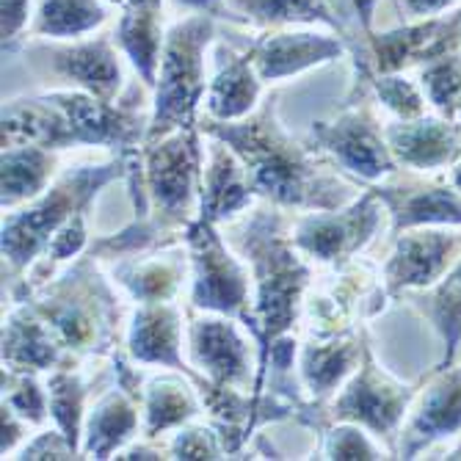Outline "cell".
<instances>
[{
  "label": "cell",
  "mask_w": 461,
  "mask_h": 461,
  "mask_svg": "<svg viewBox=\"0 0 461 461\" xmlns=\"http://www.w3.org/2000/svg\"><path fill=\"white\" fill-rule=\"evenodd\" d=\"M211 133L232 144V152L243 160L251 191L285 204L323 207V211H338L346 202V188L323 175L310 152L293 144L276 128L268 111L240 124L211 122Z\"/></svg>",
  "instance_id": "1"
},
{
  "label": "cell",
  "mask_w": 461,
  "mask_h": 461,
  "mask_svg": "<svg viewBox=\"0 0 461 461\" xmlns=\"http://www.w3.org/2000/svg\"><path fill=\"white\" fill-rule=\"evenodd\" d=\"M216 33L211 14H191L166 31L149 139L185 128L204 95V50Z\"/></svg>",
  "instance_id": "2"
},
{
  "label": "cell",
  "mask_w": 461,
  "mask_h": 461,
  "mask_svg": "<svg viewBox=\"0 0 461 461\" xmlns=\"http://www.w3.org/2000/svg\"><path fill=\"white\" fill-rule=\"evenodd\" d=\"M243 240L246 251H251L258 274V312L263 323V338L266 343H276L282 334L296 321L302 290L310 279V271L302 266V260L287 249V243L279 238L268 216H260L246 232ZM268 357V348H266Z\"/></svg>",
  "instance_id": "3"
},
{
  "label": "cell",
  "mask_w": 461,
  "mask_h": 461,
  "mask_svg": "<svg viewBox=\"0 0 461 461\" xmlns=\"http://www.w3.org/2000/svg\"><path fill=\"white\" fill-rule=\"evenodd\" d=\"M119 169L116 166H86L75 175H67L45 199H39L31 211L12 216L4 224V255L12 266L23 268L36 258L41 246H48L50 238L86 207L89 196L105 185Z\"/></svg>",
  "instance_id": "4"
},
{
  "label": "cell",
  "mask_w": 461,
  "mask_h": 461,
  "mask_svg": "<svg viewBox=\"0 0 461 461\" xmlns=\"http://www.w3.org/2000/svg\"><path fill=\"white\" fill-rule=\"evenodd\" d=\"M188 243H191V258L196 268L194 282V304L219 310V312H243L246 307V276L238 268V263L227 255L219 235L213 232L211 221L199 219L188 227Z\"/></svg>",
  "instance_id": "5"
},
{
  "label": "cell",
  "mask_w": 461,
  "mask_h": 461,
  "mask_svg": "<svg viewBox=\"0 0 461 461\" xmlns=\"http://www.w3.org/2000/svg\"><path fill=\"white\" fill-rule=\"evenodd\" d=\"M199 149L188 131L163 139L147 149V185L166 219H185L194 199Z\"/></svg>",
  "instance_id": "6"
},
{
  "label": "cell",
  "mask_w": 461,
  "mask_h": 461,
  "mask_svg": "<svg viewBox=\"0 0 461 461\" xmlns=\"http://www.w3.org/2000/svg\"><path fill=\"white\" fill-rule=\"evenodd\" d=\"M379 191H370L365 199H359L351 211L346 213H326V216H310L302 221L296 232V243L307 249L310 255L318 260H338L348 258L351 251H357L379 224Z\"/></svg>",
  "instance_id": "7"
},
{
  "label": "cell",
  "mask_w": 461,
  "mask_h": 461,
  "mask_svg": "<svg viewBox=\"0 0 461 461\" xmlns=\"http://www.w3.org/2000/svg\"><path fill=\"white\" fill-rule=\"evenodd\" d=\"M409 395H411L409 390L384 379L379 367L367 359L362 373L343 393V398L334 403L331 414L338 417V420H357L379 434H390L395 423L401 420Z\"/></svg>",
  "instance_id": "8"
},
{
  "label": "cell",
  "mask_w": 461,
  "mask_h": 461,
  "mask_svg": "<svg viewBox=\"0 0 461 461\" xmlns=\"http://www.w3.org/2000/svg\"><path fill=\"white\" fill-rule=\"evenodd\" d=\"M340 56H343V45L338 39H331L329 33H310V31L271 33L251 48V61H255L260 80H282Z\"/></svg>",
  "instance_id": "9"
},
{
  "label": "cell",
  "mask_w": 461,
  "mask_h": 461,
  "mask_svg": "<svg viewBox=\"0 0 461 461\" xmlns=\"http://www.w3.org/2000/svg\"><path fill=\"white\" fill-rule=\"evenodd\" d=\"M312 133L326 149L340 158L346 169L357 172L365 180H375L393 172V160L387 147L382 144V136L375 133L373 122L359 111H351L331 124H318Z\"/></svg>",
  "instance_id": "10"
},
{
  "label": "cell",
  "mask_w": 461,
  "mask_h": 461,
  "mask_svg": "<svg viewBox=\"0 0 461 461\" xmlns=\"http://www.w3.org/2000/svg\"><path fill=\"white\" fill-rule=\"evenodd\" d=\"M45 53L53 72L77 83L83 92H89L105 103H113L122 86V67L111 39L100 36L89 41H75V45L67 48H48Z\"/></svg>",
  "instance_id": "11"
},
{
  "label": "cell",
  "mask_w": 461,
  "mask_h": 461,
  "mask_svg": "<svg viewBox=\"0 0 461 461\" xmlns=\"http://www.w3.org/2000/svg\"><path fill=\"white\" fill-rule=\"evenodd\" d=\"M191 351L213 387H240L249 375V351L240 334L227 321H196L191 329Z\"/></svg>",
  "instance_id": "12"
},
{
  "label": "cell",
  "mask_w": 461,
  "mask_h": 461,
  "mask_svg": "<svg viewBox=\"0 0 461 461\" xmlns=\"http://www.w3.org/2000/svg\"><path fill=\"white\" fill-rule=\"evenodd\" d=\"M456 243L458 240L445 232H411L401 238L395 258L387 266L390 290L434 282L450 266Z\"/></svg>",
  "instance_id": "13"
},
{
  "label": "cell",
  "mask_w": 461,
  "mask_h": 461,
  "mask_svg": "<svg viewBox=\"0 0 461 461\" xmlns=\"http://www.w3.org/2000/svg\"><path fill=\"white\" fill-rule=\"evenodd\" d=\"M458 429H461V370L445 375L439 384H434L426 393L420 411H417L409 431L403 434L401 453L406 458H411L429 442L450 437Z\"/></svg>",
  "instance_id": "14"
},
{
  "label": "cell",
  "mask_w": 461,
  "mask_h": 461,
  "mask_svg": "<svg viewBox=\"0 0 461 461\" xmlns=\"http://www.w3.org/2000/svg\"><path fill=\"white\" fill-rule=\"evenodd\" d=\"M243 166L238 163L235 152H227L224 147H213L207 175L202 180V219L219 221L230 213H238L251 199V185L243 180Z\"/></svg>",
  "instance_id": "15"
},
{
  "label": "cell",
  "mask_w": 461,
  "mask_h": 461,
  "mask_svg": "<svg viewBox=\"0 0 461 461\" xmlns=\"http://www.w3.org/2000/svg\"><path fill=\"white\" fill-rule=\"evenodd\" d=\"M131 348L141 362H160L183 367L180 359V318L177 310L166 302L147 304L131 329Z\"/></svg>",
  "instance_id": "16"
},
{
  "label": "cell",
  "mask_w": 461,
  "mask_h": 461,
  "mask_svg": "<svg viewBox=\"0 0 461 461\" xmlns=\"http://www.w3.org/2000/svg\"><path fill=\"white\" fill-rule=\"evenodd\" d=\"M163 28H160V9L152 6H131L124 9L116 25V41L128 53L147 86L158 80L160 53H163Z\"/></svg>",
  "instance_id": "17"
},
{
  "label": "cell",
  "mask_w": 461,
  "mask_h": 461,
  "mask_svg": "<svg viewBox=\"0 0 461 461\" xmlns=\"http://www.w3.org/2000/svg\"><path fill=\"white\" fill-rule=\"evenodd\" d=\"M260 97V75L251 61V50L232 56L211 83L207 92V111L216 119H238L255 108Z\"/></svg>",
  "instance_id": "18"
},
{
  "label": "cell",
  "mask_w": 461,
  "mask_h": 461,
  "mask_svg": "<svg viewBox=\"0 0 461 461\" xmlns=\"http://www.w3.org/2000/svg\"><path fill=\"white\" fill-rule=\"evenodd\" d=\"M390 147L401 155V160L411 166H439L453 158L458 147V133L445 122L420 119L414 124H398L387 131Z\"/></svg>",
  "instance_id": "19"
},
{
  "label": "cell",
  "mask_w": 461,
  "mask_h": 461,
  "mask_svg": "<svg viewBox=\"0 0 461 461\" xmlns=\"http://www.w3.org/2000/svg\"><path fill=\"white\" fill-rule=\"evenodd\" d=\"M382 199H387L395 211V230L411 224H461V199L450 188H417L395 196L382 188Z\"/></svg>",
  "instance_id": "20"
},
{
  "label": "cell",
  "mask_w": 461,
  "mask_h": 461,
  "mask_svg": "<svg viewBox=\"0 0 461 461\" xmlns=\"http://www.w3.org/2000/svg\"><path fill=\"white\" fill-rule=\"evenodd\" d=\"M108 12L103 0H39L36 20L31 23L33 36L77 39L105 23Z\"/></svg>",
  "instance_id": "21"
},
{
  "label": "cell",
  "mask_w": 461,
  "mask_h": 461,
  "mask_svg": "<svg viewBox=\"0 0 461 461\" xmlns=\"http://www.w3.org/2000/svg\"><path fill=\"white\" fill-rule=\"evenodd\" d=\"M227 6L240 20H251L258 25H329L343 28V23L331 14L329 0H227Z\"/></svg>",
  "instance_id": "22"
},
{
  "label": "cell",
  "mask_w": 461,
  "mask_h": 461,
  "mask_svg": "<svg viewBox=\"0 0 461 461\" xmlns=\"http://www.w3.org/2000/svg\"><path fill=\"white\" fill-rule=\"evenodd\" d=\"M4 362L12 370L50 367L59 362V343L48 326L28 315H14L4 331Z\"/></svg>",
  "instance_id": "23"
},
{
  "label": "cell",
  "mask_w": 461,
  "mask_h": 461,
  "mask_svg": "<svg viewBox=\"0 0 461 461\" xmlns=\"http://www.w3.org/2000/svg\"><path fill=\"white\" fill-rule=\"evenodd\" d=\"M53 172V158L45 147H9L4 149V207L17 204L45 188Z\"/></svg>",
  "instance_id": "24"
},
{
  "label": "cell",
  "mask_w": 461,
  "mask_h": 461,
  "mask_svg": "<svg viewBox=\"0 0 461 461\" xmlns=\"http://www.w3.org/2000/svg\"><path fill=\"white\" fill-rule=\"evenodd\" d=\"M136 423H139V417H136L133 403L119 393H111L92 411L86 453L95 458H108L116 447H122L131 439V434L136 431Z\"/></svg>",
  "instance_id": "25"
},
{
  "label": "cell",
  "mask_w": 461,
  "mask_h": 461,
  "mask_svg": "<svg viewBox=\"0 0 461 461\" xmlns=\"http://www.w3.org/2000/svg\"><path fill=\"white\" fill-rule=\"evenodd\" d=\"M357 359V343L340 338L329 346H307L302 357V373L304 382L315 395H329L334 387L343 382V375L351 370Z\"/></svg>",
  "instance_id": "26"
},
{
  "label": "cell",
  "mask_w": 461,
  "mask_h": 461,
  "mask_svg": "<svg viewBox=\"0 0 461 461\" xmlns=\"http://www.w3.org/2000/svg\"><path fill=\"white\" fill-rule=\"evenodd\" d=\"M196 411V401L188 384L177 379H155L147 390V434L166 431Z\"/></svg>",
  "instance_id": "27"
},
{
  "label": "cell",
  "mask_w": 461,
  "mask_h": 461,
  "mask_svg": "<svg viewBox=\"0 0 461 461\" xmlns=\"http://www.w3.org/2000/svg\"><path fill=\"white\" fill-rule=\"evenodd\" d=\"M122 282L131 287V293L136 299H141L144 304H155V302H166L177 290L180 285V266L177 263H144V266H124L122 271Z\"/></svg>",
  "instance_id": "28"
},
{
  "label": "cell",
  "mask_w": 461,
  "mask_h": 461,
  "mask_svg": "<svg viewBox=\"0 0 461 461\" xmlns=\"http://www.w3.org/2000/svg\"><path fill=\"white\" fill-rule=\"evenodd\" d=\"M431 318L437 323V329L442 331L447 354H445V365L453 359L458 340H461V263L453 268V274L439 285V290L431 299Z\"/></svg>",
  "instance_id": "29"
},
{
  "label": "cell",
  "mask_w": 461,
  "mask_h": 461,
  "mask_svg": "<svg viewBox=\"0 0 461 461\" xmlns=\"http://www.w3.org/2000/svg\"><path fill=\"white\" fill-rule=\"evenodd\" d=\"M50 411L56 423L61 426V434L69 439L72 447H77L80 434V414H83V384L72 373H56L50 379Z\"/></svg>",
  "instance_id": "30"
},
{
  "label": "cell",
  "mask_w": 461,
  "mask_h": 461,
  "mask_svg": "<svg viewBox=\"0 0 461 461\" xmlns=\"http://www.w3.org/2000/svg\"><path fill=\"white\" fill-rule=\"evenodd\" d=\"M423 89L429 92V100L442 108L447 116H453L461 105V64L456 56L434 59V64L423 72Z\"/></svg>",
  "instance_id": "31"
},
{
  "label": "cell",
  "mask_w": 461,
  "mask_h": 461,
  "mask_svg": "<svg viewBox=\"0 0 461 461\" xmlns=\"http://www.w3.org/2000/svg\"><path fill=\"white\" fill-rule=\"evenodd\" d=\"M375 89H379V97L403 119L423 113V97L414 92V86L409 80L384 75V77H379V83H375Z\"/></svg>",
  "instance_id": "32"
},
{
  "label": "cell",
  "mask_w": 461,
  "mask_h": 461,
  "mask_svg": "<svg viewBox=\"0 0 461 461\" xmlns=\"http://www.w3.org/2000/svg\"><path fill=\"white\" fill-rule=\"evenodd\" d=\"M326 453L329 458H379V450H375L365 439V434H359L357 429L331 431L326 439Z\"/></svg>",
  "instance_id": "33"
},
{
  "label": "cell",
  "mask_w": 461,
  "mask_h": 461,
  "mask_svg": "<svg viewBox=\"0 0 461 461\" xmlns=\"http://www.w3.org/2000/svg\"><path fill=\"white\" fill-rule=\"evenodd\" d=\"M221 442L213 431L207 429H188L183 434H177L175 439V456L177 458H219L221 453Z\"/></svg>",
  "instance_id": "34"
},
{
  "label": "cell",
  "mask_w": 461,
  "mask_h": 461,
  "mask_svg": "<svg viewBox=\"0 0 461 461\" xmlns=\"http://www.w3.org/2000/svg\"><path fill=\"white\" fill-rule=\"evenodd\" d=\"M9 406L28 417L31 423H41L45 420V395H41V390L36 387V382L31 379V375H23L17 390L9 393Z\"/></svg>",
  "instance_id": "35"
},
{
  "label": "cell",
  "mask_w": 461,
  "mask_h": 461,
  "mask_svg": "<svg viewBox=\"0 0 461 461\" xmlns=\"http://www.w3.org/2000/svg\"><path fill=\"white\" fill-rule=\"evenodd\" d=\"M83 240H86V230H83V211H80V213H75V216L53 235V240L48 243L50 258L67 260V258L77 255L80 246H83Z\"/></svg>",
  "instance_id": "36"
},
{
  "label": "cell",
  "mask_w": 461,
  "mask_h": 461,
  "mask_svg": "<svg viewBox=\"0 0 461 461\" xmlns=\"http://www.w3.org/2000/svg\"><path fill=\"white\" fill-rule=\"evenodd\" d=\"M69 453H75L69 439L64 434L48 431V434H39V439L25 447L23 458H69Z\"/></svg>",
  "instance_id": "37"
},
{
  "label": "cell",
  "mask_w": 461,
  "mask_h": 461,
  "mask_svg": "<svg viewBox=\"0 0 461 461\" xmlns=\"http://www.w3.org/2000/svg\"><path fill=\"white\" fill-rule=\"evenodd\" d=\"M31 0H4V48L12 45L23 25L28 23Z\"/></svg>",
  "instance_id": "38"
},
{
  "label": "cell",
  "mask_w": 461,
  "mask_h": 461,
  "mask_svg": "<svg viewBox=\"0 0 461 461\" xmlns=\"http://www.w3.org/2000/svg\"><path fill=\"white\" fill-rule=\"evenodd\" d=\"M177 9H188L196 14H211V17H230L224 14V4L221 0H172Z\"/></svg>",
  "instance_id": "39"
},
{
  "label": "cell",
  "mask_w": 461,
  "mask_h": 461,
  "mask_svg": "<svg viewBox=\"0 0 461 461\" xmlns=\"http://www.w3.org/2000/svg\"><path fill=\"white\" fill-rule=\"evenodd\" d=\"M14 409L4 403V453H9L20 439V426L14 423Z\"/></svg>",
  "instance_id": "40"
},
{
  "label": "cell",
  "mask_w": 461,
  "mask_h": 461,
  "mask_svg": "<svg viewBox=\"0 0 461 461\" xmlns=\"http://www.w3.org/2000/svg\"><path fill=\"white\" fill-rule=\"evenodd\" d=\"M453 0H406V9L411 12V14H437V12H442L445 6H450Z\"/></svg>",
  "instance_id": "41"
},
{
  "label": "cell",
  "mask_w": 461,
  "mask_h": 461,
  "mask_svg": "<svg viewBox=\"0 0 461 461\" xmlns=\"http://www.w3.org/2000/svg\"><path fill=\"white\" fill-rule=\"evenodd\" d=\"M351 4H354V9L359 12V17H362V25H365V28H370L373 9H375V0H351Z\"/></svg>",
  "instance_id": "42"
},
{
  "label": "cell",
  "mask_w": 461,
  "mask_h": 461,
  "mask_svg": "<svg viewBox=\"0 0 461 461\" xmlns=\"http://www.w3.org/2000/svg\"><path fill=\"white\" fill-rule=\"evenodd\" d=\"M108 4H116L122 9H131V6H152V9H160L163 0H108Z\"/></svg>",
  "instance_id": "43"
},
{
  "label": "cell",
  "mask_w": 461,
  "mask_h": 461,
  "mask_svg": "<svg viewBox=\"0 0 461 461\" xmlns=\"http://www.w3.org/2000/svg\"><path fill=\"white\" fill-rule=\"evenodd\" d=\"M453 180H456V185H458V191H461V166L453 172Z\"/></svg>",
  "instance_id": "44"
}]
</instances>
